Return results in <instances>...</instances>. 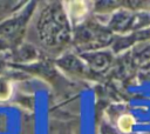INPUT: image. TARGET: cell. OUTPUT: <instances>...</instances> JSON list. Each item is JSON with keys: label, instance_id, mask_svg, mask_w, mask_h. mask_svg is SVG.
<instances>
[{"label": "cell", "instance_id": "6da1fadb", "mask_svg": "<svg viewBox=\"0 0 150 134\" xmlns=\"http://www.w3.org/2000/svg\"><path fill=\"white\" fill-rule=\"evenodd\" d=\"M135 125V118L131 114H123L117 120V127L122 133H130Z\"/></svg>", "mask_w": 150, "mask_h": 134}, {"label": "cell", "instance_id": "277c9868", "mask_svg": "<svg viewBox=\"0 0 150 134\" xmlns=\"http://www.w3.org/2000/svg\"><path fill=\"white\" fill-rule=\"evenodd\" d=\"M5 127H6V119L2 115H0V130H4Z\"/></svg>", "mask_w": 150, "mask_h": 134}, {"label": "cell", "instance_id": "7a4b0ae2", "mask_svg": "<svg viewBox=\"0 0 150 134\" xmlns=\"http://www.w3.org/2000/svg\"><path fill=\"white\" fill-rule=\"evenodd\" d=\"M68 9H69V13L73 16H82L87 12L86 4L83 1H73V2H69Z\"/></svg>", "mask_w": 150, "mask_h": 134}, {"label": "cell", "instance_id": "3957f363", "mask_svg": "<svg viewBox=\"0 0 150 134\" xmlns=\"http://www.w3.org/2000/svg\"><path fill=\"white\" fill-rule=\"evenodd\" d=\"M12 94V85L8 80L0 78V101L7 100Z\"/></svg>", "mask_w": 150, "mask_h": 134}]
</instances>
